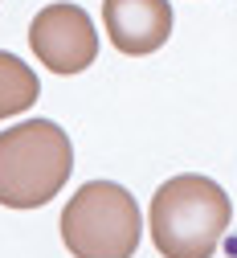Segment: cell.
<instances>
[{
  "mask_svg": "<svg viewBox=\"0 0 237 258\" xmlns=\"http://www.w3.org/2000/svg\"><path fill=\"white\" fill-rule=\"evenodd\" d=\"M147 221L164 258H213L233 221V205L213 176L184 172L155 188Z\"/></svg>",
  "mask_w": 237,
  "mask_h": 258,
  "instance_id": "cell-1",
  "label": "cell"
},
{
  "mask_svg": "<svg viewBox=\"0 0 237 258\" xmlns=\"http://www.w3.org/2000/svg\"><path fill=\"white\" fill-rule=\"evenodd\" d=\"M74 172V144L53 119H25L0 132V205L41 209Z\"/></svg>",
  "mask_w": 237,
  "mask_h": 258,
  "instance_id": "cell-2",
  "label": "cell"
},
{
  "mask_svg": "<svg viewBox=\"0 0 237 258\" xmlns=\"http://www.w3.org/2000/svg\"><path fill=\"white\" fill-rule=\"evenodd\" d=\"M139 238V205L115 180H86L61 209V242L74 258H131Z\"/></svg>",
  "mask_w": 237,
  "mask_h": 258,
  "instance_id": "cell-3",
  "label": "cell"
},
{
  "mask_svg": "<svg viewBox=\"0 0 237 258\" xmlns=\"http://www.w3.org/2000/svg\"><path fill=\"white\" fill-rule=\"evenodd\" d=\"M29 45L37 61L53 74H82L98 57V33L86 9L78 5H45L29 25Z\"/></svg>",
  "mask_w": 237,
  "mask_h": 258,
  "instance_id": "cell-4",
  "label": "cell"
},
{
  "mask_svg": "<svg viewBox=\"0 0 237 258\" xmlns=\"http://www.w3.org/2000/svg\"><path fill=\"white\" fill-rule=\"evenodd\" d=\"M103 25L119 53L143 57L172 37V5L168 0H103Z\"/></svg>",
  "mask_w": 237,
  "mask_h": 258,
  "instance_id": "cell-5",
  "label": "cell"
},
{
  "mask_svg": "<svg viewBox=\"0 0 237 258\" xmlns=\"http://www.w3.org/2000/svg\"><path fill=\"white\" fill-rule=\"evenodd\" d=\"M37 94H41L37 74H33L17 53L0 49V119L29 111L33 103H37Z\"/></svg>",
  "mask_w": 237,
  "mask_h": 258,
  "instance_id": "cell-6",
  "label": "cell"
}]
</instances>
